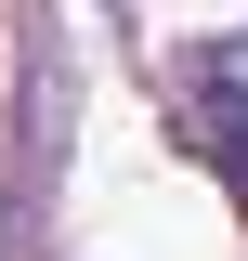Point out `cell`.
<instances>
[{
	"instance_id": "1",
	"label": "cell",
	"mask_w": 248,
	"mask_h": 261,
	"mask_svg": "<svg viewBox=\"0 0 248 261\" xmlns=\"http://www.w3.org/2000/svg\"><path fill=\"white\" fill-rule=\"evenodd\" d=\"M196 130L235 144V183H248V53H196Z\"/></svg>"
}]
</instances>
